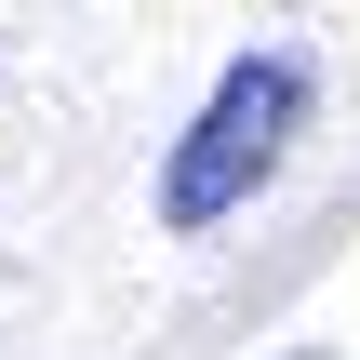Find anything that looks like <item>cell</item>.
Listing matches in <instances>:
<instances>
[{
  "label": "cell",
  "mask_w": 360,
  "mask_h": 360,
  "mask_svg": "<svg viewBox=\"0 0 360 360\" xmlns=\"http://www.w3.org/2000/svg\"><path fill=\"white\" fill-rule=\"evenodd\" d=\"M294 134H307V53H240V67L214 80V107L187 120L174 174H160V227H174V240L227 227V214L281 174V147H294Z\"/></svg>",
  "instance_id": "6da1fadb"
}]
</instances>
